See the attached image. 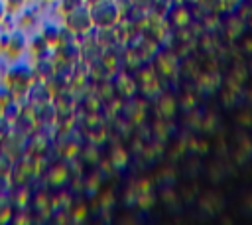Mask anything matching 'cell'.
Returning <instances> with one entry per match:
<instances>
[{
  "instance_id": "6da1fadb",
  "label": "cell",
  "mask_w": 252,
  "mask_h": 225,
  "mask_svg": "<svg viewBox=\"0 0 252 225\" xmlns=\"http://www.w3.org/2000/svg\"><path fill=\"white\" fill-rule=\"evenodd\" d=\"M91 10V18H93V26L96 28H114L120 20V8L116 2L112 0H100L93 6H89Z\"/></svg>"
},
{
  "instance_id": "7a4b0ae2",
  "label": "cell",
  "mask_w": 252,
  "mask_h": 225,
  "mask_svg": "<svg viewBox=\"0 0 252 225\" xmlns=\"http://www.w3.org/2000/svg\"><path fill=\"white\" fill-rule=\"evenodd\" d=\"M65 24L73 34H87L93 30V18L89 6H79L65 14Z\"/></svg>"
},
{
  "instance_id": "3957f363",
  "label": "cell",
  "mask_w": 252,
  "mask_h": 225,
  "mask_svg": "<svg viewBox=\"0 0 252 225\" xmlns=\"http://www.w3.org/2000/svg\"><path fill=\"white\" fill-rule=\"evenodd\" d=\"M8 83H10V91L14 95H26L30 91L32 85V69L28 65H16L10 69L8 75Z\"/></svg>"
},
{
  "instance_id": "277c9868",
  "label": "cell",
  "mask_w": 252,
  "mask_h": 225,
  "mask_svg": "<svg viewBox=\"0 0 252 225\" xmlns=\"http://www.w3.org/2000/svg\"><path fill=\"white\" fill-rule=\"evenodd\" d=\"M112 89H114L120 97H132L134 91H136V83H134V79H132L130 75L118 73V75L114 77V81H112Z\"/></svg>"
},
{
  "instance_id": "5b68a950",
  "label": "cell",
  "mask_w": 252,
  "mask_h": 225,
  "mask_svg": "<svg viewBox=\"0 0 252 225\" xmlns=\"http://www.w3.org/2000/svg\"><path fill=\"white\" fill-rule=\"evenodd\" d=\"M24 45H26V41H24V36H22V34H14V36L6 38L4 43H2L4 51H6L10 57H18V55L22 53Z\"/></svg>"
},
{
  "instance_id": "8992f818",
  "label": "cell",
  "mask_w": 252,
  "mask_h": 225,
  "mask_svg": "<svg viewBox=\"0 0 252 225\" xmlns=\"http://www.w3.org/2000/svg\"><path fill=\"white\" fill-rule=\"evenodd\" d=\"M67 178H69V170L65 164H55L47 172V182L51 186H63L67 182Z\"/></svg>"
},
{
  "instance_id": "52a82bcc",
  "label": "cell",
  "mask_w": 252,
  "mask_h": 225,
  "mask_svg": "<svg viewBox=\"0 0 252 225\" xmlns=\"http://www.w3.org/2000/svg\"><path fill=\"white\" fill-rule=\"evenodd\" d=\"M140 79H142V87H144V91H146L148 95L156 93V89H158V77H156V73H154L152 69L140 71Z\"/></svg>"
},
{
  "instance_id": "ba28073f",
  "label": "cell",
  "mask_w": 252,
  "mask_h": 225,
  "mask_svg": "<svg viewBox=\"0 0 252 225\" xmlns=\"http://www.w3.org/2000/svg\"><path fill=\"white\" fill-rule=\"evenodd\" d=\"M169 20H171V24H173V26L183 28V26L189 22V14H187V10H185V8L175 6V8H171V12H169Z\"/></svg>"
},
{
  "instance_id": "9c48e42d",
  "label": "cell",
  "mask_w": 252,
  "mask_h": 225,
  "mask_svg": "<svg viewBox=\"0 0 252 225\" xmlns=\"http://www.w3.org/2000/svg\"><path fill=\"white\" fill-rule=\"evenodd\" d=\"M156 67H158L163 75H171V73H173V67H175V61H173L171 55L161 53V55L156 57Z\"/></svg>"
},
{
  "instance_id": "30bf717a",
  "label": "cell",
  "mask_w": 252,
  "mask_h": 225,
  "mask_svg": "<svg viewBox=\"0 0 252 225\" xmlns=\"http://www.w3.org/2000/svg\"><path fill=\"white\" fill-rule=\"evenodd\" d=\"M43 39H45L47 47L49 45H57L61 41V30L57 26H53V24H47L45 30H43Z\"/></svg>"
},
{
  "instance_id": "8fae6325",
  "label": "cell",
  "mask_w": 252,
  "mask_h": 225,
  "mask_svg": "<svg viewBox=\"0 0 252 225\" xmlns=\"http://www.w3.org/2000/svg\"><path fill=\"white\" fill-rule=\"evenodd\" d=\"M108 160H110V164H112L116 170H120V168L128 162V154H126V150H124V148L116 146V148L110 152V158H108Z\"/></svg>"
},
{
  "instance_id": "7c38bea8",
  "label": "cell",
  "mask_w": 252,
  "mask_h": 225,
  "mask_svg": "<svg viewBox=\"0 0 252 225\" xmlns=\"http://www.w3.org/2000/svg\"><path fill=\"white\" fill-rule=\"evenodd\" d=\"M32 164H26V162H20L18 164V168L14 166V178L20 182V184H26L28 182V178L32 176Z\"/></svg>"
},
{
  "instance_id": "4fadbf2b",
  "label": "cell",
  "mask_w": 252,
  "mask_h": 225,
  "mask_svg": "<svg viewBox=\"0 0 252 225\" xmlns=\"http://www.w3.org/2000/svg\"><path fill=\"white\" fill-rule=\"evenodd\" d=\"M173 111H175V103H173V99L167 97V95H163V97L159 99V112H161V116L169 118V116L173 114Z\"/></svg>"
},
{
  "instance_id": "5bb4252c",
  "label": "cell",
  "mask_w": 252,
  "mask_h": 225,
  "mask_svg": "<svg viewBox=\"0 0 252 225\" xmlns=\"http://www.w3.org/2000/svg\"><path fill=\"white\" fill-rule=\"evenodd\" d=\"M14 164H12V156L6 154L4 150L0 152V178H6L10 172H12Z\"/></svg>"
},
{
  "instance_id": "9a60e30c",
  "label": "cell",
  "mask_w": 252,
  "mask_h": 225,
  "mask_svg": "<svg viewBox=\"0 0 252 225\" xmlns=\"http://www.w3.org/2000/svg\"><path fill=\"white\" fill-rule=\"evenodd\" d=\"M158 0H130V4L136 8V10H152L156 6Z\"/></svg>"
},
{
  "instance_id": "2e32d148",
  "label": "cell",
  "mask_w": 252,
  "mask_h": 225,
  "mask_svg": "<svg viewBox=\"0 0 252 225\" xmlns=\"http://www.w3.org/2000/svg\"><path fill=\"white\" fill-rule=\"evenodd\" d=\"M124 111H126L128 118H132V114H134V112H140V111H142V116H144V109L140 107V103H130V105H126ZM138 120H140V116H134V122H138Z\"/></svg>"
},
{
  "instance_id": "e0dca14e",
  "label": "cell",
  "mask_w": 252,
  "mask_h": 225,
  "mask_svg": "<svg viewBox=\"0 0 252 225\" xmlns=\"http://www.w3.org/2000/svg\"><path fill=\"white\" fill-rule=\"evenodd\" d=\"M79 6H83V0H61V10L65 14L75 10V8H79Z\"/></svg>"
},
{
  "instance_id": "ac0fdd59",
  "label": "cell",
  "mask_w": 252,
  "mask_h": 225,
  "mask_svg": "<svg viewBox=\"0 0 252 225\" xmlns=\"http://www.w3.org/2000/svg\"><path fill=\"white\" fill-rule=\"evenodd\" d=\"M83 158L87 160V162H91V164H94L96 162V150L91 146V148H85V152H83Z\"/></svg>"
},
{
  "instance_id": "d6986e66",
  "label": "cell",
  "mask_w": 252,
  "mask_h": 225,
  "mask_svg": "<svg viewBox=\"0 0 252 225\" xmlns=\"http://www.w3.org/2000/svg\"><path fill=\"white\" fill-rule=\"evenodd\" d=\"M10 12H16V10H20L22 6H24V0H6V4H4Z\"/></svg>"
},
{
  "instance_id": "ffe728a7",
  "label": "cell",
  "mask_w": 252,
  "mask_h": 225,
  "mask_svg": "<svg viewBox=\"0 0 252 225\" xmlns=\"http://www.w3.org/2000/svg\"><path fill=\"white\" fill-rule=\"evenodd\" d=\"M85 213H87V207H85V205H81V207H77V209H75L73 219H75V221H83V219H85Z\"/></svg>"
},
{
  "instance_id": "44dd1931",
  "label": "cell",
  "mask_w": 252,
  "mask_h": 225,
  "mask_svg": "<svg viewBox=\"0 0 252 225\" xmlns=\"http://www.w3.org/2000/svg\"><path fill=\"white\" fill-rule=\"evenodd\" d=\"M4 8H6V6H4V2L0 0V20H2V16H4Z\"/></svg>"
},
{
  "instance_id": "7402d4cb",
  "label": "cell",
  "mask_w": 252,
  "mask_h": 225,
  "mask_svg": "<svg viewBox=\"0 0 252 225\" xmlns=\"http://www.w3.org/2000/svg\"><path fill=\"white\" fill-rule=\"evenodd\" d=\"M96 2H100V0H87V4H89V6H93V4H96Z\"/></svg>"
}]
</instances>
